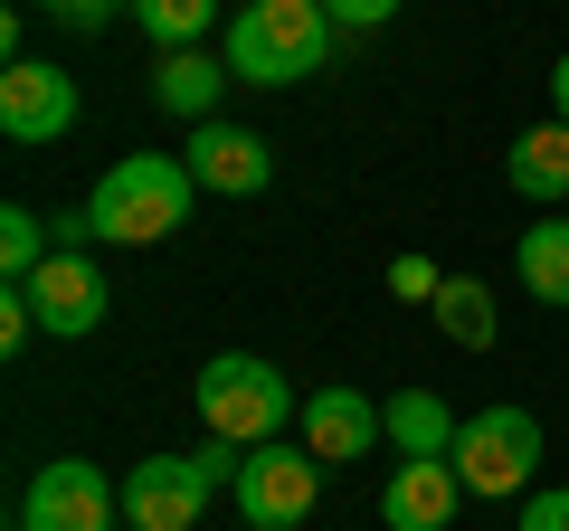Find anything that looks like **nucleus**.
I'll use <instances>...</instances> for the list:
<instances>
[{
  "label": "nucleus",
  "mask_w": 569,
  "mask_h": 531,
  "mask_svg": "<svg viewBox=\"0 0 569 531\" xmlns=\"http://www.w3.org/2000/svg\"><path fill=\"white\" fill-rule=\"evenodd\" d=\"M58 257V228L39 219V209H0V285H29V275H39V266Z\"/></svg>",
  "instance_id": "nucleus-18"
},
{
  "label": "nucleus",
  "mask_w": 569,
  "mask_h": 531,
  "mask_svg": "<svg viewBox=\"0 0 569 531\" xmlns=\"http://www.w3.org/2000/svg\"><path fill=\"white\" fill-rule=\"evenodd\" d=\"M190 209H200V181H190L181 152H123L86 190V219H96L104 247H162L171 228H190Z\"/></svg>",
  "instance_id": "nucleus-2"
},
{
  "label": "nucleus",
  "mask_w": 569,
  "mask_h": 531,
  "mask_svg": "<svg viewBox=\"0 0 569 531\" xmlns=\"http://www.w3.org/2000/svg\"><path fill=\"white\" fill-rule=\"evenodd\" d=\"M512 190L522 200H541V209H560L569 200V123L550 114V123H531V133H512Z\"/></svg>",
  "instance_id": "nucleus-14"
},
{
  "label": "nucleus",
  "mask_w": 569,
  "mask_h": 531,
  "mask_svg": "<svg viewBox=\"0 0 569 531\" xmlns=\"http://www.w3.org/2000/svg\"><path fill=\"white\" fill-rule=\"evenodd\" d=\"M77 114H86L77 77H58L48 58L0 67V143H20V152H39V143H67V133H77Z\"/></svg>",
  "instance_id": "nucleus-7"
},
{
  "label": "nucleus",
  "mask_w": 569,
  "mask_h": 531,
  "mask_svg": "<svg viewBox=\"0 0 569 531\" xmlns=\"http://www.w3.org/2000/svg\"><path fill=\"white\" fill-rule=\"evenodd\" d=\"M550 104H560V123H569V58L550 67Z\"/></svg>",
  "instance_id": "nucleus-25"
},
{
  "label": "nucleus",
  "mask_w": 569,
  "mask_h": 531,
  "mask_svg": "<svg viewBox=\"0 0 569 531\" xmlns=\"http://www.w3.org/2000/svg\"><path fill=\"white\" fill-rule=\"evenodd\" d=\"M29 332H39V304H29V285H0V351H29Z\"/></svg>",
  "instance_id": "nucleus-21"
},
{
  "label": "nucleus",
  "mask_w": 569,
  "mask_h": 531,
  "mask_svg": "<svg viewBox=\"0 0 569 531\" xmlns=\"http://www.w3.org/2000/svg\"><path fill=\"white\" fill-rule=\"evenodd\" d=\"M437 285H447V275H437L427 257H389V294H408V304H437Z\"/></svg>",
  "instance_id": "nucleus-22"
},
{
  "label": "nucleus",
  "mask_w": 569,
  "mask_h": 531,
  "mask_svg": "<svg viewBox=\"0 0 569 531\" xmlns=\"http://www.w3.org/2000/svg\"><path fill=\"white\" fill-rule=\"evenodd\" d=\"M456 428H466V418H456L437 389H399V399H389V447L399 455H456Z\"/></svg>",
  "instance_id": "nucleus-16"
},
{
  "label": "nucleus",
  "mask_w": 569,
  "mask_h": 531,
  "mask_svg": "<svg viewBox=\"0 0 569 531\" xmlns=\"http://www.w3.org/2000/svg\"><path fill=\"white\" fill-rule=\"evenodd\" d=\"M427 313H437V332H447L456 351H493V285L485 275H447Z\"/></svg>",
  "instance_id": "nucleus-17"
},
{
  "label": "nucleus",
  "mask_w": 569,
  "mask_h": 531,
  "mask_svg": "<svg viewBox=\"0 0 569 531\" xmlns=\"http://www.w3.org/2000/svg\"><path fill=\"white\" fill-rule=\"evenodd\" d=\"M20 531H123V484L96 455H48L20 493Z\"/></svg>",
  "instance_id": "nucleus-5"
},
{
  "label": "nucleus",
  "mask_w": 569,
  "mask_h": 531,
  "mask_svg": "<svg viewBox=\"0 0 569 531\" xmlns=\"http://www.w3.org/2000/svg\"><path fill=\"white\" fill-rule=\"evenodd\" d=\"M219 58H228L238 86H276V96H284V86L323 77L332 10H323V0H238L228 29H219Z\"/></svg>",
  "instance_id": "nucleus-1"
},
{
  "label": "nucleus",
  "mask_w": 569,
  "mask_h": 531,
  "mask_svg": "<svg viewBox=\"0 0 569 531\" xmlns=\"http://www.w3.org/2000/svg\"><path fill=\"white\" fill-rule=\"evenodd\" d=\"M209 20H219V0H133V29L162 48V58H171V48H200Z\"/></svg>",
  "instance_id": "nucleus-19"
},
{
  "label": "nucleus",
  "mask_w": 569,
  "mask_h": 531,
  "mask_svg": "<svg viewBox=\"0 0 569 531\" xmlns=\"http://www.w3.org/2000/svg\"><path fill=\"white\" fill-rule=\"evenodd\" d=\"M228 86H238V77H228V58H209V48H171V58L152 67V104L181 114V123H209Z\"/></svg>",
  "instance_id": "nucleus-13"
},
{
  "label": "nucleus",
  "mask_w": 569,
  "mask_h": 531,
  "mask_svg": "<svg viewBox=\"0 0 569 531\" xmlns=\"http://www.w3.org/2000/svg\"><path fill=\"white\" fill-rule=\"evenodd\" d=\"M209 465L200 455H133L123 474V531H200L209 512Z\"/></svg>",
  "instance_id": "nucleus-8"
},
{
  "label": "nucleus",
  "mask_w": 569,
  "mask_h": 531,
  "mask_svg": "<svg viewBox=\"0 0 569 531\" xmlns=\"http://www.w3.org/2000/svg\"><path fill=\"white\" fill-rule=\"evenodd\" d=\"M29 304H39L48 342H86V332L104 323V304H114V285H104V266L86 257V247H58V257L29 275Z\"/></svg>",
  "instance_id": "nucleus-10"
},
{
  "label": "nucleus",
  "mask_w": 569,
  "mask_h": 531,
  "mask_svg": "<svg viewBox=\"0 0 569 531\" xmlns=\"http://www.w3.org/2000/svg\"><path fill=\"white\" fill-rule=\"evenodd\" d=\"M332 10V29H389L399 20V0H323Z\"/></svg>",
  "instance_id": "nucleus-24"
},
{
  "label": "nucleus",
  "mask_w": 569,
  "mask_h": 531,
  "mask_svg": "<svg viewBox=\"0 0 569 531\" xmlns=\"http://www.w3.org/2000/svg\"><path fill=\"white\" fill-rule=\"evenodd\" d=\"M456 503H466V474L447 455H399L380 484V522L389 531H456Z\"/></svg>",
  "instance_id": "nucleus-12"
},
{
  "label": "nucleus",
  "mask_w": 569,
  "mask_h": 531,
  "mask_svg": "<svg viewBox=\"0 0 569 531\" xmlns=\"http://www.w3.org/2000/svg\"><path fill=\"white\" fill-rule=\"evenodd\" d=\"M512 531H569V484L522 493V522H512Z\"/></svg>",
  "instance_id": "nucleus-23"
},
{
  "label": "nucleus",
  "mask_w": 569,
  "mask_h": 531,
  "mask_svg": "<svg viewBox=\"0 0 569 531\" xmlns=\"http://www.w3.org/2000/svg\"><path fill=\"white\" fill-rule=\"evenodd\" d=\"M181 162H190V181H200L209 200H257V190L276 181V152H266V133H257V123H228V114L190 123Z\"/></svg>",
  "instance_id": "nucleus-9"
},
{
  "label": "nucleus",
  "mask_w": 569,
  "mask_h": 531,
  "mask_svg": "<svg viewBox=\"0 0 569 531\" xmlns=\"http://www.w3.org/2000/svg\"><path fill=\"white\" fill-rule=\"evenodd\" d=\"M512 275H522L531 304H569V219H560V209H541V219L522 228V247H512Z\"/></svg>",
  "instance_id": "nucleus-15"
},
{
  "label": "nucleus",
  "mask_w": 569,
  "mask_h": 531,
  "mask_svg": "<svg viewBox=\"0 0 569 531\" xmlns=\"http://www.w3.org/2000/svg\"><path fill=\"white\" fill-rule=\"evenodd\" d=\"M39 10H48L58 29H77V39H96V29H114L133 0H39Z\"/></svg>",
  "instance_id": "nucleus-20"
},
{
  "label": "nucleus",
  "mask_w": 569,
  "mask_h": 531,
  "mask_svg": "<svg viewBox=\"0 0 569 531\" xmlns=\"http://www.w3.org/2000/svg\"><path fill=\"white\" fill-rule=\"evenodd\" d=\"M238 512H247V531H295L313 503H323V455L313 447H247V465H238Z\"/></svg>",
  "instance_id": "nucleus-6"
},
{
  "label": "nucleus",
  "mask_w": 569,
  "mask_h": 531,
  "mask_svg": "<svg viewBox=\"0 0 569 531\" xmlns=\"http://www.w3.org/2000/svg\"><path fill=\"white\" fill-rule=\"evenodd\" d=\"M190 399H200V428L228 437V447H276V437L305 418L295 380H284L276 361H257V351H209V370L190 380Z\"/></svg>",
  "instance_id": "nucleus-3"
},
{
  "label": "nucleus",
  "mask_w": 569,
  "mask_h": 531,
  "mask_svg": "<svg viewBox=\"0 0 569 531\" xmlns=\"http://www.w3.org/2000/svg\"><path fill=\"white\" fill-rule=\"evenodd\" d=\"M456 474H466V493H485V503H512V493H531V474H541V418L531 409H475L466 428H456Z\"/></svg>",
  "instance_id": "nucleus-4"
},
{
  "label": "nucleus",
  "mask_w": 569,
  "mask_h": 531,
  "mask_svg": "<svg viewBox=\"0 0 569 531\" xmlns=\"http://www.w3.org/2000/svg\"><path fill=\"white\" fill-rule=\"evenodd\" d=\"M380 437H389V409H370L361 389H342V380H332V389H305L295 447H313V455H323V474H332V465H361V455L380 447Z\"/></svg>",
  "instance_id": "nucleus-11"
}]
</instances>
